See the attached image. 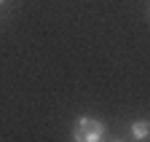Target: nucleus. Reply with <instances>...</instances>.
Masks as SVG:
<instances>
[{
  "label": "nucleus",
  "instance_id": "f257e3e1",
  "mask_svg": "<svg viewBox=\"0 0 150 142\" xmlns=\"http://www.w3.org/2000/svg\"><path fill=\"white\" fill-rule=\"evenodd\" d=\"M72 142H105V123L91 115L78 118L72 126Z\"/></svg>",
  "mask_w": 150,
  "mask_h": 142
},
{
  "label": "nucleus",
  "instance_id": "f03ea898",
  "mask_svg": "<svg viewBox=\"0 0 150 142\" xmlns=\"http://www.w3.org/2000/svg\"><path fill=\"white\" fill-rule=\"evenodd\" d=\"M147 134H150V123L147 121H134L131 123V137H134L137 142H145Z\"/></svg>",
  "mask_w": 150,
  "mask_h": 142
},
{
  "label": "nucleus",
  "instance_id": "7ed1b4c3",
  "mask_svg": "<svg viewBox=\"0 0 150 142\" xmlns=\"http://www.w3.org/2000/svg\"><path fill=\"white\" fill-rule=\"evenodd\" d=\"M112 142H123V139H112Z\"/></svg>",
  "mask_w": 150,
  "mask_h": 142
},
{
  "label": "nucleus",
  "instance_id": "20e7f679",
  "mask_svg": "<svg viewBox=\"0 0 150 142\" xmlns=\"http://www.w3.org/2000/svg\"><path fill=\"white\" fill-rule=\"evenodd\" d=\"M3 3H6V0H0V6H3Z\"/></svg>",
  "mask_w": 150,
  "mask_h": 142
}]
</instances>
